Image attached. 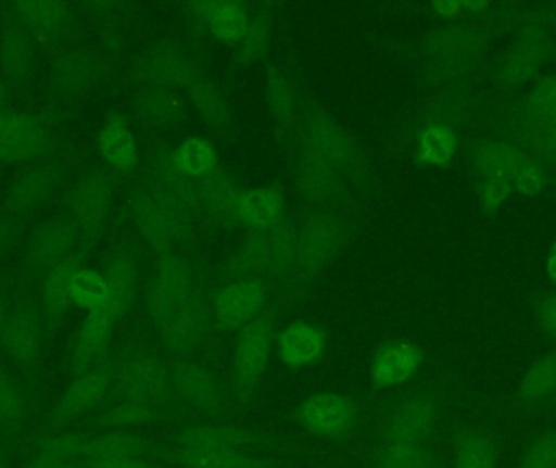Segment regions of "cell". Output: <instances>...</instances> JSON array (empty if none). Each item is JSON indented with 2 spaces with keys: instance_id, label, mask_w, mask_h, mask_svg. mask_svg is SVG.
I'll use <instances>...</instances> for the list:
<instances>
[{
  "instance_id": "1",
  "label": "cell",
  "mask_w": 556,
  "mask_h": 468,
  "mask_svg": "<svg viewBox=\"0 0 556 468\" xmlns=\"http://www.w3.org/2000/svg\"><path fill=\"white\" fill-rule=\"evenodd\" d=\"M106 281V300L90 311L75 343L72 369L77 376L93 368L94 359L106 343L114 322L129 303L130 284H132L129 264L126 261L114 262L108 271Z\"/></svg>"
},
{
  "instance_id": "2",
  "label": "cell",
  "mask_w": 556,
  "mask_h": 468,
  "mask_svg": "<svg viewBox=\"0 0 556 468\" xmlns=\"http://www.w3.org/2000/svg\"><path fill=\"white\" fill-rule=\"evenodd\" d=\"M446 407L443 395L434 389L394 402L379 420V444H430Z\"/></svg>"
},
{
  "instance_id": "3",
  "label": "cell",
  "mask_w": 556,
  "mask_h": 468,
  "mask_svg": "<svg viewBox=\"0 0 556 468\" xmlns=\"http://www.w3.org/2000/svg\"><path fill=\"white\" fill-rule=\"evenodd\" d=\"M114 376L116 372L108 365L93 366L78 375L46 415L41 423V434L65 430L78 418L100 407L110 392Z\"/></svg>"
},
{
  "instance_id": "4",
  "label": "cell",
  "mask_w": 556,
  "mask_h": 468,
  "mask_svg": "<svg viewBox=\"0 0 556 468\" xmlns=\"http://www.w3.org/2000/svg\"><path fill=\"white\" fill-rule=\"evenodd\" d=\"M293 418L306 433L337 441L355 431L359 412L355 402L346 395L317 392L294 408Z\"/></svg>"
},
{
  "instance_id": "5",
  "label": "cell",
  "mask_w": 556,
  "mask_h": 468,
  "mask_svg": "<svg viewBox=\"0 0 556 468\" xmlns=\"http://www.w3.org/2000/svg\"><path fill=\"white\" fill-rule=\"evenodd\" d=\"M117 397L175 407L172 372L152 356H134L114 376Z\"/></svg>"
},
{
  "instance_id": "6",
  "label": "cell",
  "mask_w": 556,
  "mask_h": 468,
  "mask_svg": "<svg viewBox=\"0 0 556 468\" xmlns=\"http://www.w3.org/2000/svg\"><path fill=\"white\" fill-rule=\"evenodd\" d=\"M41 414V402L28 379L0 366V431L10 443L25 438Z\"/></svg>"
},
{
  "instance_id": "7",
  "label": "cell",
  "mask_w": 556,
  "mask_h": 468,
  "mask_svg": "<svg viewBox=\"0 0 556 468\" xmlns=\"http://www.w3.org/2000/svg\"><path fill=\"white\" fill-rule=\"evenodd\" d=\"M273 345V324L257 320L244 330L235 365V394L240 407H248L263 378Z\"/></svg>"
},
{
  "instance_id": "8",
  "label": "cell",
  "mask_w": 556,
  "mask_h": 468,
  "mask_svg": "<svg viewBox=\"0 0 556 468\" xmlns=\"http://www.w3.org/2000/svg\"><path fill=\"white\" fill-rule=\"evenodd\" d=\"M500 441L495 428L470 421L456 431L451 447V468H498Z\"/></svg>"
},
{
  "instance_id": "9",
  "label": "cell",
  "mask_w": 556,
  "mask_h": 468,
  "mask_svg": "<svg viewBox=\"0 0 556 468\" xmlns=\"http://www.w3.org/2000/svg\"><path fill=\"white\" fill-rule=\"evenodd\" d=\"M41 337L38 319L29 311L18 309L7 316L0 342L23 372H31L41 355Z\"/></svg>"
},
{
  "instance_id": "10",
  "label": "cell",
  "mask_w": 556,
  "mask_h": 468,
  "mask_svg": "<svg viewBox=\"0 0 556 468\" xmlns=\"http://www.w3.org/2000/svg\"><path fill=\"white\" fill-rule=\"evenodd\" d=\"M172 379L176 399L185 402L189 407L208 415H218L224 412L225 404L220 388L207 369L195 363H181L172 372Z\"/></svg>"
},
{
  "instance_id": "11",
  "label": "cell",
  "mask_w": 556,
  "mask_h": 468,
  "mask_svg": "<svg viewBox=\"0 0 556 468\" xmlns=\"http://www.w3.org/2000/svg\"><path fill=\"white\" fill-rule=\"evenodd\" d=\"M266 437L260 431L238 425H192L179 431L175 447H244L260 446Z\"/></svg>"
},
{
  "instance_id": "12",
  "label": "cell",
  "mask_w": 556,
  "mask_h": 468,
  "mask_svg": "<svg viewBox=\"0 0 556 468\" xmlns=\"http://www.w3.org/2000/svg\"><path fill=\"white\" fill-rule=\"evenodd\" d=\"M266 294L256 281H240L225 288L215 300V317L225 329L251 322L263 309Z\"/></svg>"
},
{
  "instance_id": "13",
  "label": "cell",
  "mask_w": 556,
  "mask_h": 468,
  "mask_svg": "<svg viewBox=\"0 0 556 468\" xmlns=\"http://www.w3.org/2000/svg\"><path fill=\"white\" fill-rule=\"evenodd\" d=\"M421 362L424 356L417 346L408 343L382 345L372 363V382L379 389L405 384L417 375Z\"/></svg>"
},
{
  "instance_id": "14",
  "label": "cell",
  "mask_w": 556,
  "mask_h": 468,
  "mask_svg": "<svg viewBox=\"0 0 556 468\" xmlns=\"http://www.w3.org/2000/svg\"><path fill=\"white\" fill-rule=\"evenodd\" d=\"M45 136L41 127L23 114H0V156L12 162L33 159L41 152Z\"/></svg>"
},
{
  "instance_id": "15",
  "label": "cell",
  "mask_w": 556,
  "mask_h": 468,
  "mask_svg": "<svg viewBox=\"0 0 556 468\" xmlns=\"http://www.w3.org/2000/svg\"><path fill=\"white\" fill-rule=\"evenodd\" d=\"M153 453L152 441L132 431H103L97 437H87L80 463L98 459H143ZM77 464V466H78Z\"/></svg>"
},
{
  "instance_id": "16",
  "label": "cell",
  "mask_w": 556,
  "mask_h": 468,
  "mask_svg": "<svg viewBox=\"0 0 556 468\" xmlns=\"http://www.w3.org/2000/svg\"><path fill=\"white\" fill-rule=\"evenodd\" d=\"M172 457L185 468H277L273 460L230 447H175Z\"/></svg>"
},
{
  "instance_id": "17",
  "label": "cell",
  "mask_w": 556,
  "mask_h": 468,
  "mask_svg": "<svg viewBox=\"0 0 556 468\" xmlns=\"http://www.w3.org/2000/svg\"><path fill=\"white\" fill-rule=\"evenodd\" d=\"M163 340L176 353L198 345L207 330V313L199 304L185 303L162 322Z\"/></svg>"
},
{
  "instance_id": "18",
  "label": "cell",
  "mask_w": 556,
  "mask_h": 468,
  "mask_svg": "<svg viewBox=\"0 0 556 468\" xmlns=\"http://www.w3.org/2000/svg\"><path fill=\"white\" fill-rule=\"evenodd\" d=\"M168 410L169 408L152 404V402L119 399L116 404H111L110 407L101 410L91 420V425L103 431H130L134 428L146 427V425L160 420Z\"/></svg>"
},
{
  "instance_id": "19",
  "label": "cell",
  "mask_w": 556,
  "mask_h": 468,
  "mask_svg": "<svg viewBox=\"0 0 556 468\" xmlns=\"http://www.w3.org/2000/svg\"><path fill=\"white\" fill-rule=\"evenodd\" d=\"M556 395V353L544 356L531 366L519 385L516 407L532 412L544 407Z\"/></svg>"
},
{
  "instance_id": "20",
  "label": "cell",
  "mask_w": 556,
  "mask_h": 468,
  "mask_svg": "<svg viewBox=\"0 0 556 468\" xmlns=\"http://www.w3.org/2000/svg\"><path fill=\"white\" fill-rule=\"evenodd\" d=\"M369 468H447L431 444H379Z\"/></svg>"
},
{
  "instance_id": "21",
  "label": "cell",
  "mask_w": 556,
  "mask_h": 468,
  "mask_svg": "<svg viewBox=\"0 0 556 468\" xmlns=\"http://www.w3.org/2000/svg\"><path fill=\"white\" fill-rule=\"evenodd\" d=\"M323 350V333L309 324H293L278 337V353L293 368L317 362Z\"/></svg>"
},
{
  "instance_id": "22",
  "label": "cell",
  "mask_w": 556,
  "mask_h": 468,
  "mask_svg": "<svg viewBox=\"0 0 556 468\" xmlns=\"http://www.w3.org/2000/svg\"><path fill=\"white\" fill-rule=\"evenodd\" d=\"M55 173L49 166H36L15 179L9 191V202L20 211H31L54 191Z\"/></svg>"
},
{
  "instance_id": "23",
  "label": "cell",
  "mask_w": 556,
  "mask_h": 468,
  "mask_svg": "<svg viewBox=\"0 0 556 468\" xmlns=\"http://www.w3.org/2000/svg\"><path fill=\"white\" fill-rule=\"evenodd\" d=\"M74 242L71 225L61 220L48 222L41 225L33 235L31 255L38 264L59 265L62 258L71 251Z\"/></svg>"
},
{
  "instance_id": "24",
  "label": "cell",
  "mask_w": 556,
  "mask_h": 468,
  "mask_svg": "<svg viewBox=\"0 0 556 468\" xmlns=\"http://www.w3.org/2000/svg\"><path fill=\"white\" fill-rule=\"evenodd\" d=\"M78 268L71 264H59L52 268L42 288V303L49 320L55 322L64 316L71 304V284Z\"/></svg>"
},
{
  "instance_id": "25",
  "label": "cell",
  "mask_w": 556,
  "mask_h": 468,
  "mask_svg": "<svg viewBox=\"0 0 556 468\" xmlns=\"http://www.w3.org/2000/svg\"><path fill=\"white\" fill-rule=\"evenodd\" d=\"M101 152L108 162L119 168H129L136 160L132 134L123 121L114 119L101 134Z\"/></svg>"
},
{
  "instance_id": "26",
  "label": "cell",
  "mask_w": 556,
  "mask_h": 468,
  "mask_svg": "<svg viewBox=\"0 0 556 468\" xmlns=\"http://www.w3.org/2000/svg\"><path fill=\"white\" fill-rule=\"evenodd\" d=\"M515 468H556V423L542 428L525 444Z\"/></svg>"
},
{
  "instance_id": "27",
  "label": "cell",
  "mask_w": 556,
  "mask_h": 468,
  "mask_svg": "<svg viewBox=\"0 0 556 468\" xmlns=\"http://www.w3.org/2000/svg\"><path fill=\"white\" fill-rule=\"evenodd\" d=\"M0 62L7 74L23 77L33 64V46L25 33L10 29L0 39Z\"/></svg>"
},
{
  "instance_id": "28",
  "label": "cell",
  "mask_w": 556,
  "mask_h": 468,
  "mask_svg": "<svg viewBox=\"0 0 556 468\" xmlns=\"http://www.w3.org/2000/svg\"><path fill=\"white\" fill-rule=\"evenodd\" d=\"M205 16H207L208 25H211L212 31L217 38L235 41L247 31V16L237 3H207Z\"/></svg>"
},
{
  "instance_id": "29",
  "label": "cell",
  "mask_w": 556,
  "mask_h": 468,
  "mask_svg": "<svg viewBox=\"0 0 556 468\" xmlns=\"http://www.w3.org/2000/svg\"><path fill=\"white\" fill-rule=\"evenodd\" d=\"M71 296L78 306L94 309L108 298V281L98 271L78 268L72 278Z\"/></svg>"
},
{
  "instance_id": "30",
  "label": "cell",
  "mask_w": 556,
  "mask_h": 468,
  "mask_svg": "<svg viewBox=\"0 0 556 468\" xmlns=\"http://www.w3.org/2000/svg\"><path fill=\"white\" fill-rule=\"evenodd\" d=\"M241 215L253 225H270L280 217L281 202L277 194L270 191H256L248 194L241 201Z\"/></svg>"
},
{
  "instance_id": "31",
  "label": "cell",
  "mask_w": 556,
  "mask_h": 468,
  "mask_svg": "<svg viewBox=\"0 0 556 468\" xmlns=\"http://www.w3.org/2000/svg\"><path fill=\"white\" fill-rule=\"evenodd\" d=\"M104 192L100 181L87 179L75 189L72 195V211L81 224L91 225L101 215Z\"/></svg>"
},
{
  "instance_id": "32",
  "label": "cell",
  "mask_w": 556,
  "mask_h": 468,
  "mask_svg": "<svg viewBox=\"0 0 556 468\" xmlns=\"http://www.w3.org/2000/svg\"><path fill=\"white\" fill-rule=\"evenodd\" d=\"M18 15L23 22L39 29H49L64 22L67 9L59 2H46V0H31V2L16 3Z\"/></svg>"
},
{
  "instance_id": "33",
  "label": "cell",
  "mask_w": 556,
  "mask_h": 468,
  "mask_svg": "<svg viewBox=\"0 0 556 468\" xmlns=\"http://www.w3.org/2000/svg\"><path fill=\"white\" fill-rule=\"evenodd\" d=\"M179 169L188 175H205L215 165V155L212 147L201 139H191L179 149L176 155Z\"/></svg>"
},
{
  "instance_id": "34",
  "label": "cell",
  "mask_w": 556,
  "mask_h": 468,
  "mask_svg": "<svg viewBox=\"0 0 556 468\" xmlns=\"http://www.w3.org/2000/svg\"><path fill=\"white\" fill-rule=\"evenodd\" d=\"M87 77V64L77 54L62 55L52 68V80L55 87L64 91L80 87Z\"/></svg>"
},
{
  "instance_id": "35",
  "label": "cell",
  "mask_w": 556,
  "mask_h": 468,
  "mask_svg": "<svg viewBox=\"0 0 556 468\" xmlns=\"http://www.w3.org/2000/svg\"><path fill=\"white\" fill-rule=\"evenodd\" d=\"M421 149L430 162H446L453 150L450 134L443 129H431L421 137Z\"/></svg>"
},
{
  "instance_id": "36",
  "label": "cell",
  "mask_w": 556,
  "mask_h": 468,
  "mask_svg": "<svg viewBox=\"0 0 556 468\" xmlns=\"http://www.w3.org/2000/svg\"><path fill=\"white\" fill-rule=\"evenodd\" d=\"M516 163H518L516 156L506 149H492L485 155L486 168L495 173L513 172Z\"/></svg>"
},
{
  "instance_id": "37",
  "label": "cell",
  "mask_w": 556,
  "mask_h": 468,
  "mask_svg": "<svg viewBox=\"0 0 556 468\" xmlns=\"http://www.w3.org/2000/svg\"><path fill=\"white\" fill-rule=\"evenodd\" d=\"M81 468H155L143 459H98L78 464Z\"/></svg>"
},
{
  "instance_id": "38",
  "label": "cell",
  "mask_w": 556,
  "mask_h": 468,
  "mask_svg": "<svg viewBox=\"0 0 556 468\" xmlns=\"http://www.w3.org/2000/svg\"><path fill=\"white\" fill-rule=\"evenodd\" d=\"M541 320L545 332L556 339V294L547 298L542 304Z\"/></svg>"
},
{
  "instance_id": "39",
  "label": "cell",
  "mask_w": 556,
  "mask_h": 468,
  "mask_svg": "<svg viewBox=\"0 0 556 468\" xmlns=\"http://www.w3.org/2000/svg\"><path fill=\"white\" fill-rule=\"evenodd\" d=\"M519 191L522 194L534 195L538 194L539 191V179L534 173H522L521 178H519L518 182Z\"/></svg>"
},
{
  "instance_id": "40",
  "label": "cell",
  "mask_w": 556,
  "mask_h": 468,
  "mask_svg": "<svg viewBox=\"0 0 556 468\" xmlns=\"http://www.w3.org/2000/svg\"><path fill=\"white\" fill-rule=\"evenodd\" d=\"M506 192H508V186L503 185V182L500 181L493 182V185L490 186L489 191H486V199H489L490 204L495 205L505 199Z\"/></svg>"
},
{
  "instance_id": "41",
  "label": "cell",
  "mask_w": 556,
  "mask_h": 468,
  "mask_svg": "<svg viewBox=\"0 0 556 468\" xmlns=\"http://www.w3.org/2000/svg\"><path fill=\"white\" fill-rule=\"evenodd\" d=\"M0 468H12L10 457V440L0 431Z\"/></svg>"
},
{
  "instance_id": "42",
  "label": "cell",
  "mask_w": 556,
  "mask_h": 468,
  "mask_svg": "<svg viewBox=\"0 0 556 468\" xmlns=\"http://www.w3.org/2000/svg\"><path fill=\"white\" fill-rule=\"evenodd\" d=\"M539 100L542 104H552L556 101V87L555 85H548L544 90L539 93Z\"/></svg>"
},
{
  "instance_id": "43",
  "label": "cell",
  "mask_w": 556,
  "mask_h": 468,
  "mask_svg": "<svg viewBox=\"0 0 556 468\" xmlns=\"http://www.w3.org/2000/svg\"><path fill=\"white\" fill-rule=\"evenodd\" d=\"M10 241V227L5 218L0 215V249L5 248Z\"/></svg>"
},
{
  "instance_id": "44",
  "label": "cell",
  "mask_w": 556,
  "mask_h": 468,
  "mask_svg": "<svg viewBox=\"0 0 556 468\" xmlns=\"http://www.w3.org/2000/svg\"><path fill=\"white\" fill-rule=\"evenodd\" d=\"M9 314L5 311V304H3L2 296H0V332H2L3 324H5V319Z\"/></svg>"
},
{
  "instance_id": "45",
  "label": "cell",
  "mask_w": 556,
  "mask_h": 468,
  "mask_svg": "<svg viewBox=\"0 0 556 468\" xmlns=\"http://www.w3.org/2000/svg\"><path fill=\"white\" fill-rule=\"evenodd\" d=\"M551 274L554 275V277L556 278V248H555V252H554V255H552V258H551Z\"/></svg>"
},
{
  "instance_id": "46",
  "label": "cell",
  "mask_w": 556,
  "mask_h": 468,
  "mask_svg": "<svg viewBox=\"0 0 556 468\" xmlns=\"http://www.w3.org/2000/svg\"><path fill=\"white\" fill-rule=\"evenodd\" d=\"M54 468H81V467L77 466V464H59V466H55Z\"/></svg>"
},
{
  "instance_id": "47",
  "label": "cell",
  "mask_w": 556,
  "mask_h": 468,
  "mask_svg": "<svg viewBox=\"0 0 556 468\" xmlns=\"http://www.w3.org/2000/svg\"><path fill=\"white\" fill-rule=\"evenodd\" d=\"M3 93H5V91H3V85L0 84V101H2Z\"/></svg>"
}]
</instances>
